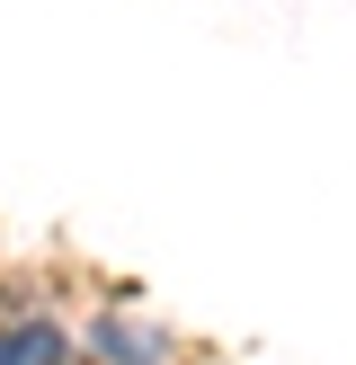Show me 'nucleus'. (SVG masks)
Masks as SVG:
<instances>
[{
  "label": "nucleus",
  "mask_w": 356,
  "mask_h": 365,
  "mask_svg": "<svg viewBox=\"0 0 356 365\" xmlns=\"http://www.w3.org/2000/svg\"><path fill=\"white\" fill-rule=\"evenodd\" d=\"M0 365H71L53 321H0Z\"/></svg>",
  "instance_id": "nucleus-1"
},
{
  "label": "nucleus",
  "mask_w": 356,
  "mask_h": 365,
  "mask_svg": "<svg viewBox=\"0 0 356 365\" xmlns=\"http://www.w3.org/2000/svg\"><path fill=\"white\" fill-rule=\"evenodd\" d=\"M89 339H98V356H107V365H160V348H169L160 330H134V321H116V312H107Z\"/></svg>",
  "instance_id": "nucleus-2"
}]
</instances>
